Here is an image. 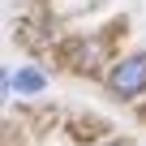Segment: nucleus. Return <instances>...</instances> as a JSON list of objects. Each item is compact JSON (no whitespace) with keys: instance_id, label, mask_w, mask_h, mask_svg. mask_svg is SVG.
Listing matches in <instances>:
<instances>
[{"instance_id":"obj_3","label":"nucleus","mask_w":146,"mask_h":146,"mask_svg":"<svg viewBox=\"0 0 146 146\" xmlns=\"http://www.w3.org/2000/svg\"><path fill=\"white\" fill-rule=\"evenodd\" d=\"M108 146H125V142H108Z\"/></svg>"},{"instance_id":"obj_1","label":"nucleus","mask_w":146,"mask_h":146,"mask_svg":"<svg viewBox=\"0 0 146 146\" xmlns=\"http://www.w3.org/2000/svg\"><path fill=\"white\" fill-rule=\"evenodd\" d=\"M142 86H146V52H137V56H129V60H120L112 69V90L120 99L142 95Z\"/></svg>"},{"instance_id":"obj_2","label":"nucleus","mask_w":146,"mask_h":146,"mask_svg":"<svg viewBox=\"0 0 146 146\" xmlns=\"http://www.w3.org/2000/svg\"><path fill=\"white\" fill-rule=\"evenodd\" d=\"M13 86L17 90H43V73L39 69H22L17 78H13Z\"/></svg>"}]
</instances>
